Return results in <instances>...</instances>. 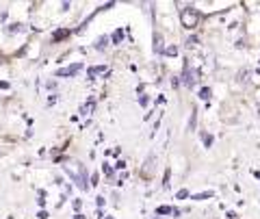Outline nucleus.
Segmentation results:
<instances>
[{
  "instance_id": "nucleus-1",
  "label": "nucleus",
  "mask_w": 260,
  "mask_h": 219,
  "mask_svg": "<svg viewBox=\"0 0 260 219\" xmlns=\"http://www.w3.org/2000/svg\"><path fill=\"white\" fill-rule=\"evenodd\" d=\"M182 20H184V24H186V26H189V28H193V26H195V22H198V13H195V11H191V9H186V11L182 13Z\"/></svg>"
},
{
  "instance_id": "nucleus-2",
  "label": "nucleus",
  "mask_w": 260,
  "mask_h": 219,
  "mask_svg": "<svg viewBox=\"0 0 260 219\" xmlns=\"http://www.w3.org/2000/svg\"><path fill=\"white\" fill-rule=\"evenodd\" d=\"M80 70V63L78 66H72V68H65V70H59V76H72V74H76V72Z\"/></svg>"
},
{
  "instance_id": "nucleus-3",
  "label": "nucleus",
  "mask_w": 260,
  "mask_h": 219,
  "mask_svg": "<svg viewBox=\"0 0 260 219\" xmlns=\"http://www.w3.org/2000/svg\"><path fill=\"white\" fill-rule=\"evenodd\" d=\"M91 109H93V100H91V102H87L85 107L80 109V113H83V115H89V111H91Z\"/></svg>"
},
{
  "instance_id": "nucleus-4",
  "label": "nucleus",
  "mask_w": 260,
  "mask_h": 219,
  "mask_svg": "<svg viewBox=\"0 0 260 219\" xmlns=\"http://www.w3.org/2000/svg\"><path fill=\"white\" fill-rule=\"evenodd\" d=\"M213 196V191H206V193H202V196H195V200H204V198H210Z\"/></svg>"
},
{
  "instance_id": "nucleus-5",
  "label": "nucleus",
  "mask_w": 260,
  "mask_h": 219,
  "mask_svg": "<svg viewBox=\"0 0 260 219\" xmlns=\"http://www.w3.org/2000/svg\"><path fill=\"white\" fill-rule=\"evenodd\" d=\"M100 72H102V68H91L89 70V76H95V74H100Z\"/></svg>"
},
{
  "instance_id": "nucleus-6",
  "label": "nucleus",
  "mask_w": 260,
  "mask_h": 219,
  "mask_svg": "<svg viewBox=\"0 0 260 219\" xmlns=\"http://www.w3.org/2000/svg\"><path fill=\"white\" fill-rule=\"evenodd\" d=\"M202 98H204V100L210 98V89H202Z\"/></svg>"
},
{
  "instance_id": "nucleus-7",
  "label": "nucleus",
  "mask_w": 260,
  "mask_h": 219,
  "mask_svg": "<svg viewBox=\"0 0 260 219\" xmlns=\"http://www.w3.org/2000/svg\"><path fill=\"white\" fill-rule=\"evenodd\" d=\"M74 219H85V217H83V215H76V217H74Z\"/></svg>"
}]
</instances>
